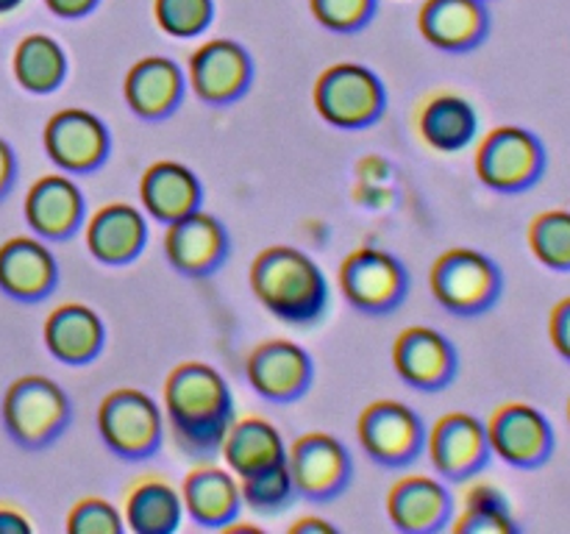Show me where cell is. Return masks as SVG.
I'll return each mask as SVG.
<instances>
[{
    "mask_svg": "<svg viewBox=\"0 0 570 534\" xmlns=\"http://www.w3.org/2000/svg\"><path fill=\"white\" fill-rule=\"evenodd\" d=\"M434 300L454 315H482L499 300L504 278L482 250L451 248L434 259L429 273Z\"/></svg>",
    "mask_w": 570,
    "mask_h": 534,
    "instance_id": "3957f363",
    "label": "cell"
},
{
    "mask_svg": "<svg viewBox=\"0 0 570 534\" xmlns=\"http://www.w3.org/2000/svg\"><path fill=\"white\" fill-rule=\"evenodd\" d=\"M568 421H570V400H568Z\"/></svg>",
    "mask_w": 570,
    "mask_h": 534,
    "instance_id": "7bdbcfd3",
    "label": "cell"
},
{
    "mask_svg": "<svg viewBox=\"0 0 570 534\" xmlns=\"http://www.w3.org/2000/svg\"><path fill=\"white\" fill-rule=\"evenodd\" d=\"M287 467L295 493L323 501L345 487L351 476V456L334 434L306 432L287 448Z\"/></svg>",
    "mask_w": 570,
    "mask_h": 534,
    "instance_id": "8fae6325",
    "label": "cell"
},
{
    "mask_svg": "<svg viewBox=\"0 0 570 534\" xmlns=\"http://www.w3.org/2000/svg\"><path fill=\"white\" fill-rule=\"evenodd\" d=\"M45 345L65 365H83L100 354L106 339L98 312L83 304H61L45 320Z\"/></svg>",
    "mask_w": 570,
    "mask_h": 534,
    "instance_id": "d4e9b609",
    "label": "cell"
},
{
    "mask_svg": "<svg viewBox=\"0 0 570 534\" xmlns=\"http://www.w3.org/2000/svg\"><path fill=\"white\" fill-rule=\"evenodd\" d=\"M181 504L193 521L200 526L220 528L234 521L239 512V482L237 473L217 465H198L184 476L181 484Z\"/></svg>",
    "mask_w": 570,
    "mask_h": 534,
    "instance_id": "cb8c5ba5",
    "label": "cell"
},
{
    "mask_svg": "<svg viewBox=\"0 0 570 534\" xmlns=\"http://www.w3.org/2000/svg\"><path fill=\"white\" fill-rule=\"evenodd\" d=\"M340 289L360 312L382 315L404 298L406 270L393 254L365 245L340 261Z\"/></svg>",
    "mask_w": 570,
    "mask_h": 534,
    "instance_id": "9c48e42d",
    "label": "cell"
},
{
    "mask_svg": "<svg viewBox=\"0 0 570 534\" xmlns=\"http://www.w3.org/2000/svg\"><path fill=\"white\" fill-rule=\"evenodd\" d=\"M476 176L495 192H523L534 187L546 170V148L521 126H499L476 148Z\"/></svg>",
    "mask_w": 570,
    "mask_h": 534,
    "instance_id": "277c9868",
    "label": "cell"
},
{
    "mask_svg": "<svg viewBox=\"0 0 570 534\" xmlns=\"http://www.w3.org/2000/svg\"><path fill=\"white\" fill-rule=\"evenodd\" d=\"M250 289L273 317L295 326L326 312L328 284L312 256L293 245H271L250 261Z\"/></svg>",
    "mask_w": 570,
    "mask_h": 534,
    "instance_id": "7a4b0ae2",
    "label": "cell"
},
{
    "mask_svg": "<svg viewBox=\"0 0 570 534\" xmlns=\"http://www.w3.org/2000/svg\"><path fill=\"white\" fill-rule=\"evenodd\" d=\"M395 373L410 387L438 389L454 378V345L429 326H406L393 343Z\"/></svg>",
    "mask_w": 570,
    "mask_h": 534,
    "instance_id": "e0dca14e",
    "label": "cell"
},
{
    "mask_svg": "<svg viewBox=\"0 0 570 534\" xmlns=\"http://www.w3.org/2000/svg\"><path fill=\"white\" fill-rule=\"evenodd\" d=\"M189 87L206 103H228L248 89L254 67L239 42L209 39L189 56Z\"/></svg>",
    "mask_w": 570,
    "mask_h": 534,
    "instance_id": "5bb4252c",
    "label": "cell"
},
{
    "mask_svg": "<svg viewBox=\"0 0 570 534\" xmlns=\"http://www.w3.org/2000/svg\"><path fill=\"white\" fill-rule=\"evenodd\" d=\"M45 150L65 172H89L109 154V128L87 109H61L45 122Z\"/></svg>",
    "mask_w": 570,
    "mask_h": 534,
    "instance_id": "7c38bea8",
    "label": "cell"
},
{
    "mask_svg": "<svg viewBox=\"0 0 570 534\" xmlns=\"http://www.w3.org/2000/svg\"><path fill=\"white\" fill-rule=\"evenodd\" d=\"M31 521L14 506H0V534H28Z\"/></svg>",
    "mask_w": 570,
    "mask_h": 534,
    "instance_id": "f35d334b",
    "label": "cell"
},
{
    "mask_svg": "<svg viewBox=\"0 0 570 534\" xmlns=\"http://www.w3.org/2000/svg\"><path fill=\"white\" fill-rule=\"evenodd\" d=\"M337 528L328 521H321V517H301L289 526V534H334Z\"/></svg>",
    "mask_w": 570,
    "mask_h": 534,
    "instance_id": "ab89813d",
    "label": "cell"
},
{
    "mask_svg": "<svg viewBox=\"0 0 570 534\" xmlns=\"http://www.w3.org/2000/svg\"><path fill=\"white\" fill-rule=\"evenodd\" d=\"M161 409L137 387L111 389L98 406V432L109 451L126 459H142L161 443Z\"/></svg>",
    "mask_w": 570,
    "mask_h": 534,
    "instance_id": "52a82bcc",
    "label": "cell"
},
{
    "mask_svg": "<svg viewBox=\"0 0 570 534\" xmlns=\"http://www.w3.org/2000/svg\"><path fill=\"white\" fill-rule=\"evenodd\" d=\"M479 131V117L471 100L456 92H434L417 109V134L438 154L468 148Z\"/></svg>",
    "mask_w": 570,
    "mask_h": 534,
    "instance_id": "4316f807",
    "label": "cell"
},
{
    "mask_svg": "<svg viewBox=\"0 0 570 534\" xmlns=\"http://www.w3.org/2000/svg\"><path fill=\"white\" fill-rule=\"evenodd\" d=\"M426 448L432 465L454 482L482 471L493 454L484 423L468 412H449V415L438 417L426 437Z\"/></svg>",
    "mask_w": 570,
    "mask_h": 534,
    "instance_id": "4fadbf2b",
    "label": "cell"
},
{
    "mask_svg": "<svg viewBox=\"0 0 570 534\" xmlns=\"http://www.w3.org/2000/svg\"><path fill=\"white\" fill-rule=\"evenodd\" d=\"M212 0H154L156 26L176 39L198 37L212 22Z\"/></svg>",
    "mask_w": 570,
    "mask_h": 534,
    "instance_id": "836d02e7",
    "label": "cell"
},
{
    "mask_svg": "<svg viewBox=\"0 0 570 534\" xmlns=\"http://www.w3.org/2000/svg\"><path fill=\"white\" fill-rule=\"evenodd\" d=\"M165 412L178 451L217 454L234 421V400L220 370L206 362H181L165 378Z\"/></svg>",
    "mask_w": 570,
    "mask_h": 534,
    "instance_id": "6da1fadb",
    "label": "cell"
},
{
    "mask_svg": "<svg viewBox=\"0 0 570 534\" xmlns=\"http://www.w3.org/2000/svg\"><path fill=\"white\" fill-rule=\"evenodd\" d=\"M14 154H11V148L6 145V139H0V195L9 189L11 178H14Z\"/></svg>",
    "mask_w": 570,
    "mask_h": 534,
    "instance_id": "60d3db41",
    "label": "cell"
},
{
    "mask_svg": "<svg viewBox=\"0 0 570 534\" xmlns=\"http://www.w3.org/2000/svg\"><path fill=\"white\" fill-rule=\"evenodd\" d=\"M529 248L534 259L557 273H570V211H540L529 222Z\"/></svg>",
    "mask_w": 570,
    "mask_h": 534,
    "instance_id": "1f68e13d",
    "label": "cell"
},
{
    "mask_svg": "<svg viewBox=\"0 0 570 534\" xmlns=\"http://www.w3.org/2000/svg\"><path fill=\"white\" fill-rule=\"evenodd\" d=\"M312 14L332 31H356L373 14L376 0H309Z\"/></svg>",
    "mask_w": 570,
    "mask_h": 534,
    "instance_id": "d590c367",
    "label": "cell"
},
{
    "mask_svg": "<svg viewBox=\"0 0 570 534\" xmlns=\"http://www.w3.org/2000/svg\"><path fill=\"white\" fill-rule=\"evenodd\" d=\"M26 220L39 237L65 239L81 226L83 195L65 172H50L31 184L26 195Z\"/></svg>",
    "mask_w": 570,
    "mask_h": 534,
    "instance_id": "ac0fdd59",
    "label": "cell"
},
{
    "mask_svg": "<svg viewBox=\"0 0 570 534\" xmlns=\"http://www.w3.org/2000/svg\"><path fill=\"white\" fill-rule=\"evenodd\" d=\"M250 387L267 400H293L309 387L312 359L293 339H267L245 362Z\"/></svg>",
    "mask_w": 570,
    "mask_h": 534,
    "instance_id": "9a60e30c",
    "label": "cell"
},
{
    "mask_svg": "<svg viewBox=\"0 0 570 534\" xmlns=\"http://www.w3.org/2000/svg\"><path fill=\"white\" fill-rule=\"evenodd\" d=\"M484 428H488L490 451L501 456L507 465L521 467V471L546 465L554 454V428L549 417L521 400L501 404L484 423Z\"/></svg>",
    "mask_w": 570,
    "mask_h": 534,
    "instance_id": "ba28073f",
    "label": "cell"
},
{
    "mask_svg": "<svg viewBox=\"0 0 570 534\" xmlns=\"http://www.w3.org/2000/svg\"><path fill=\"white\" fill-rule=\"evenodd\" d=\"M220 454L228 471L237 476H248V473L265 471V467L287 459V445H284L282 432L267 417L248 415L234 417L223 437Z\"/></svg>",
    "mask_w": 570,
    "mask_h": 534,
    "instance_id": "83f0119b",
    "label": "cell"
},
{
    "mask_svg": "<svg viewBox=\"0 0 570 534\" xmlns=\"http://www.w3.org/2000/svg\"><path fill=\"white\" fill-rule=\"evenodd\" d=\"M139 198L145 211L159 222H173L189 215L200 206V181L181 161L161 159L154 161L142 172L139 181Z\"/></svg>",
    "mask_w": 570,
    "mask_h": 534,
    "instance_id": "484cf974",
    "label": "cell"
},
{
    "mask_svg": "<svg viewBox=\"0 0 570 534\" xmlns=\"http://www.w3.org/2000/svg\"><path fill=\"white\" fill-rule=\"evenodd\" d=\"M295 495L293 476H289L287 459L265 467V471L239 476V498L256 512H278L289 504Z\"/></svg>",
    "mask_w": 570,
    "mask_h": 534,
    "instance_id": "d6a6232c",
    "label": "cell"
},
{
    "mask_svg": "<svg viewBox=\"0 0 570 534\" xmlns=\"http://www.w3.org/2000/svg\"><path fill=\"white\" fill-rule=\"evenodd\" d=\"M48 9L53 14L67 17V20H76V17H83L87 11H92L98 6V0H45Z\"/></svg>",
    "mask_w": 570,
    "mask_h": 534,
    "instance_id": "74e56055",
    "label": "cell"
},
{
    "mask_svg": "<svg viewBox=\"0 0 570 534\" xmlns=\"http://www.w3.org/2000/svg\"><path fill=\"white\" fill-rule=\"evenodd\" d=\"M312 100L328 126L365 128L382 117L384 87L376 72L365 65L340 61L317 76Z\"/></svg>",
    "mask_w": 570,
    "mask_h": 534,
    "instance_id": "5b68a950",
    "label": "cell"
},
{
    "mask_svg": "<svg viewBox=\"0 0 570 534\" xmlns=\"http://www.w3.org/2000/svg\"><path fill=\"white\" fill-rule=\"evenodd\" d=\"M70 417L65 389L48 376H22L6 389L3 423L11 437L26 448L48 445Z\"/></svg>",
    "mask_w": 570,
    "mask_h": 534,
    "instance_id": "8992f818",
    "label": "cell"
},
{
    "mask_svg": "<svg viewBox=\"0 0 570 534\" xmlns=\"http://www.w3.org/2000/svg\"><path fill=\"white\" fill-rule=\"evenodd\" d=\"M11 70H14L17 83L28 89V92H53L65 81L67 56L61 44L53 37H48V33H28L14 48Z\"/></svg>",
    "mask_w": 570,
    "mask_h": 534,
    "instance_id": "f546056e",
    "label": "cell"
},
{
    "mask_svg": "<svg viewBox=\"0 0 570 534\" xmlns=\"http://www.w3.org/2000/svg\"><path fill=\"white\" fill-rule=\"evenodd\" d=\"M20 3L22 0H0V14H9V11H14Z\"/></svg>",
    "mask_w": 570,
    "mask_h": 534,
    "instance_id": "b9f144b4",
    "label": "cell"
},
{
    "mask_svg": "<svg viewBox=\"0 0 570 534\" xmlns=\"http://www.w3.org/2000/svg\"><path fill=\"white\" fill-rule=\"evenodd\" d=\"M126 103L142 120H161L184 95V72L167 56H145L126 76Z\"/></svg>",
    "mask_w": 570,
    "mask_h": 534,
    "instance_id": "603a6c76",
    "label": "cell"
},
{
    "mask_svg": "<svg viewBox=\"0 0 570 534\" xmlns=\"http://www.w3.org/2000/svg\"><path fill=\"white\" fill-rule=\"evenodd\" d=\"M148 239L145 215L131 204H106L87 220V248L104 265H126Z\"/></svg>",
    "mask_w": 570,
    "mask_h": 534,
    "instance_id": "7402d4cb",
    "label": "cell"
},
{
    "mask_svg": "<svg viewBox=\"0 0 570 534\" xmlns=\"http://www.w3.org/2000/svg\"><path fill=\"white\" fill-rule=\"evenodd\" d=\"M56 278V259L42 239L11 237L0 245V289L6 295L20 300L45 298Z\"/></svg>",
    "mask_w": 570,
    "mask_h": 534,
    "instance_id": "ffe728a7",
    "label": "cell"
},
{
    "mask_svg": "<svg viewBox=\"0 0 570 534\" xmlns=\"http://www.w3.org/2000/svg\"><path fill=\"white\" fill-rule=\"evenodd\" d=\"M456 534H515L510 501L493 484H471L462 495V512L454 523Z\"/></svg>",
    "mask_w": 570,
    "mask_h": 534,
    "instance_id": "4dcf8cb0",
    "label": "cell"
},
{
    "mask_svg": "<svg viewBox=\"0 0 570 534\" xmlns=\"http://www.w3.org/2000/svg\"><path fill=\"white\" fill-rule=\"evenodd\" d=\"M451 512V495L434 476L410 473L399 478L387 493V515L395 528L406 534L434 532Z\"/></svg>",
    "mask_w": 570,
    "mask_h": 534,
    "instance_id": "44dd1931",
    "label": "cell"
},
{
    "mask_svg": "<svg viewBox=\"0 0 570 534\" xmlns=\"http://www.w3.org/2000/svg\"><path fill=\"white\" fill-rule=\"evenodd\" d=\"M126 528V521L117 512L115 504L106 498H81L72 504L67 515V532L70 534H120Z\"/></svg>",
    "mask_w": 570,
    "mask_h": 534,
    "instance_id": "e575fe53",
    "label": "cell"
},
{
    "mask_svg": "<svg viewBox=\"0 0 570 534\" xmlns=\"http://www.w3.org/2000/svg\"><path fill=\"white\" fill-rule=\"evenodd\" d=\"M181 493L159 476H145L126 495L122 521L134 534H167L181 523Z\"/></svg>",
    "mask_w": 570,
    "mask_h": 534,
    "instance_id": "f1b7e54d",
    "label": "cell"
},
{
    "mask_svg": "<svg viewBox=\"0 0 570 534\" xmlns=\"http://www.w3.org/2000/svg\"><path fill=\"white\" fill-rule=\"evenodd\" d=\"M228 250L226 228L217 217L195 209L167 222L165 256L184 276H209L217 270Z\"/></svg>",
    "mask_w": 570,
    "mask_h": 534,
    "instance_id": "2e32d148",
    "label": "cell"
},
{
    "mask_svg": "<svg viewBox=\"0 0 570 534\" xmlns=\"http://www.w3.org/2000/svg\"><path fill=\"white\" fill-rule=\"evenodd\" d=\"M549 337L551 345L557 348V354L566 362H570V298H562L560 304L551 309Z\"/></svg>",
    "mask_w": 570,
    "mask_h": 534,
    "instance_id": "8d00e7d4",
    "label": "cell"
},
{
    "mask_svg": "<svg viewBox=\"0 0 570 534\" xmlns=\"http://www.w3.org/2000/svg\"><path fill=\"white\" fill-rule=\"evenodd\" d=\"M488 22L484 0H426L417 14L423 39L451 53L476 48L488 33Z\"/></svg>",
    "mask_w": 570,
    "mask_h": 534,
    "instance_id": "d6986e66",
    "label": "cell"
},
{
    "mask_svg": "<svg viewBox=\"0 0 570 534\" xmlns=\"http://www.w3.org/2000/svg\"><path fill=\"white\" fill-rule=\"evenodd\" d=\"M356 434H360V445L365 448V454L382 465H404V462L415 459L426 439L417 412L390 398L373 400L371 406L362 409L360 421H356Z\"/></svg>",
    "mask_w": 570,
    "mask_h": 534,
    "instance_id": "30bf717a",
    "label": "cell"
}]
</instances>
